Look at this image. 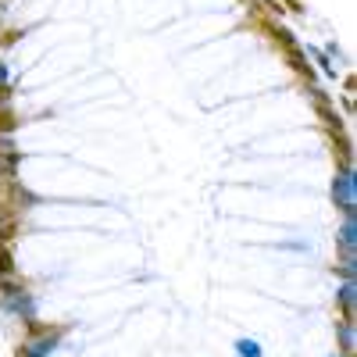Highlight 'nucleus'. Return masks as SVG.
<instances>
[{
	"mask_svg": "<svg viewBox=\"0 0 357 357\" xmlns=\"http://www.w3.org/2000/svg\"><path fill=\"white\" fill-rule=\"evenodd\" d=\"M11 268H15V264H11V254H8V250H0V271L11 275Z\"/></svg>",
	"mask_w": 357,
	"mask_h": 357,
	"instance_id": "obj_2",
	"label": "nucleus"
},
{
	"mask_svg": "<svg viewBox=\"0 0 357 357\" xmlns=\"http://www.w3.org/2000/svg\"><path fill=\"white\" fill-rule=\"evenodd\" d=\"M18 122H15V114H8V111H0V132H11Z\"/></svg>",
	"mask_w": 357,
	"mask_h": 357,
	"instance_id": "obj_1",
	"label": "nucleus"
}]
</instances>
